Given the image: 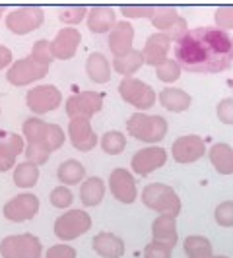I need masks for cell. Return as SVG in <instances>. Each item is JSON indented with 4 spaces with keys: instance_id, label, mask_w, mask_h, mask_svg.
Returning a JSON list of instances; mask_svg holds the SVG:
<instances>
[{
    "instance_id": "28",
    "label": "cell",
    "mask_w": 233,
    "mask_h": 258,
    "mask_svg": "<svg viewBox=\"0 0 233 258\" xmlns=\"http://www.w3.org/2000/svg\"><path fill=\"white\" fill-rule=\"evenodd\" d=\"M105 190H107V186L101 177H88L80 186V200L88 208L97 206L103 200Z\"/></svg>"
},
{
    "instance_id": "43",
    "label": "cell",
    "mask_w": 233,
    "mask_h": 258,
    "mask_svg": "<svg viewBox=\"0 0 233 258\" xmlns=\"http://www.w3.org/2000/svg\"><path fill=\"white\" fill-rule=\"evenodd\" d=\"M45 258H76V248L70 245H52Z\"/></svg>"
},
{
    "instance_id": "17",
    "label": "cell",
    "mask_w": 233,
    "mask_h": 258,
    "mask_svg": "<svg viewBox=\"0 0 233 258\" xmlns=\"http://www.w3.org/2000/svg\"><path fill=\"white\" fill-rule=\"evenodd\" d=\"M68 136H70V142H72V146L76 148L78 152H90L99 144L97 134L91 128L90 118H82V116L70 118Z\"/></svg>"
},
{
    "instance_id": "23",
    "label": "cell",
    "mask_w": 233,
    "mask_h": 258,
    "mask_svg": "<svg viewBox=\"0 0 233 258\" xmlns=\"http://www.w3.org/2000/svg\"><path fill=\"white\" fill-rule=\"evenodd\" d=\"M115 26L116 16L111 6H91L88 12V27L91 33H111Z\"/></svg>"
},
{
    "instance_id": "46",
    "label": "cell",
    "mask_w": 233,
    "mask_h": 258,
    "mask_svg": "<svg viewBox=\"0 0 233 258\" xmlns=\"http://www.w3.org/2000/svg\"><path fill=\"white\" fill-rule=\"evenodd\" d=\"M212 258H227V256H216V254H214V256H212Z\"/></svg>"
},
{
    "instance_id": "21",
    "label": "cell",
    "mask_w": 233,
    "mask_h": 258,
    "mask_svg": "<svg viewBox=\"0 0 233 258\" xmlns=\"http://www.w3.org/2000/svg\"><path fill=\"white\" fill-rule=\"evenodd\" d=\"M93 250L103 258H121L125 254V241L121 237H116L115 233H97L91 241Z\"/></svg>"
},
{
    "instance_id": "25",
    "label": "cell",
    "mask_w": 233,
    "mask_h": 258,
    "mask_svg": "<svg viewBox=\"0 0 233 258\" xmlns=\"http://www.w3.org/2000/svg\"><path fill=\"white\" fill-rule=\"evenodd\" d=\"M159 103H161L163 109H167L171 113H183V111H187L191 107L193 99L185 90L165 88L163 91H159Z\"/></svg>"
},
{
    "instance_id": "20",
    "label": "cell",
    "mask_w": 233,
    "mask_h": 258,
    "mask_svg": "<svg viewBox=\"0 0 233 258\" xmlns=\"http://www.w3.org/2000/svg\"><path fill=\"white\" fill-rule=\"evenodd\" d=\"M132 41H134V27L130 22L123 20L116 22V26L109 33V51L115 56H125L132 51Z\"/></svg>"
},
{
    "instance_id": "19",
    "label": "cell",
    "mask_w": 233,
    "mask_h": 258,
    "mask_svg": "<svg viewBox=\"0 0 233 258\" xmlns=\"http://www.w3.org/2000/svg\"><path fill=\"white\" fill-rule=\"evenodd\" d=\"M171 39L165 35V33H154V35H150V37L146 39V45H144L142 49V56H144V64H152V66H157L163 64L165 60H167V52H169V47H171Z\"/></svg>"
},
{
    "instance_id": "7",
    "label": "cell",
    "mask_w": 233,
    "mask_h": 258,
    "mask_svg": "<svg viewBox=\"0 0 233 258\" xmlns=\"http://www.w3.org/2000/svg\"><path fill=\"white\" fill-rule=\"evenodd\" d=\"M91 227V216L84 210H70L54 221V235L61 241H72L88 233Z\"/></svg>"
},
{
    "instance_id": "37",
    "label": "cell",
    "mask_w": 233,
    "mask_h": 258,
    "mask_svg": "<svg viewBox=\"0 0 233 258\" xmlns=\"http://www.w3.org/2000/svg\"><path fill=\"white\" fill-rule=\"evenodd\" d=\"M214 218L221 227H233V200L220 202L214 210Z\"/></svg>"
},
{
    "instance_id": "22",
    "label": "cell",
    "mask_w": 233,
    "mask_h": 258,
    "mask_svg": "<svg viewBox=\"0 0 233 258\" xmlns=\"http://www.w3.org/2000/svg\"><path fill=\"white\" fill-rule=\"evenodd\" d=\"M24 152V138L20 134H6L0 138V173L14 167L16 157Z\"/></svg>"
},
{
    "instance_id": "2",
    "label": "cell",
    "mask_w": 233,
    "mask_h": 258,
    "mask_svg": "<svg viewBox=\"0 0 233 258\" xmlns=\"http://www.w3.org/2000/svg\"><path fill=\"white\" fill-rule=\"evenodd\" d=\"M24 138L26 146H37L47 152H54L65 144V132L59 124L45 122L39 116H29L24 122Z\"/></svg>"
},
{
    "instance_id": "11",
    "label": "cell",
    "mask_w": 233,
    "mask_h": 258,
    "mask_svg": "<svg viewBox=\"0 0 233 258\" xmlns=\"http://www.w3.org/2000/svg\"><path fill=\"white\" fill-rule=\"evenodd\" d=\"M103 93L97 91H80L66 99V115L68 118H91L103 109Z\"/></svg>"
},
{
    "instance_id": "3",
    "label": "cell",
    "mask_w": 233,
    "mask_h": 258,
    "mask_svg": "<svg viewBox=\"0 0 233 258\" xmlns=\"http://www.w3.org/2000/svg\"><path fill=\"white\" fill-rule=\"evenodd\" d=\"M167 120L159 115H146V113H134L127 120V130L132 138L146 144L161 142L167 134Z\"/></svg>"
},
{
    "instance_id": "12",
    "label": "cell",
    "mask_w": 233,
    "mask_h": 258,
    "mask_svg": "<svg viewBox=\"0 0 233 258\" xmlns=\"http://www.w3.org/2000/svg\"><path fill=\"white\" fill-rule=\"evenodd\" d=\"M61 101H63V93H61L59 88H54L51 84L37 86V88L29 90L26 97V103L29 107V111H33L37 116L54 111L61 105Z\"/></svg>"
},
{
    "instance_id": "32",
    "label": "cell",
    "mask_w": 233,
    "mask_h": 258,
    "mask_svg": "<svg viewBox=\"0 0 233 258\" xmlns=\"http://www.w3.org/2000/svg\"><path fill=\"white\" fill-rule=\"evenodd\" d=\"M185 252L189 258H212L214 252H212V243L208 241L206 237L202 235H189L185 239Z\"/></svg>"
},
{
    "instance_id": "30",
    "label": "cell",
    "mask_w": 233,
    "mask_h": 258,
    "mask_svg": "<svg viewBox=\"0 0 233 258\" xmlns=\"http://www.w3.org/2000/svg\"><path fill=\"white\" fill-rule=\"evenodd\" d=\"M144 64V56H142V51H132L129 54H125V56H115L113 58V68H115V72H119L121 76L125 78H130L136 70H140V66Z\"/></svg>"
},
{
    "instance_id": "40",
    "label": "cell",
    "mask_w": 233,
    "mask_h": 258,
    "mask_svg": "<svg viewBox=\"0 0 233 258\" xmlns=\"http://www.w3.org/2000/svg\"><path fill=\"white\" fill-rule=\"evenodd\" d=\"M155 8L157 6H138V4H132V6H121V12L127 18H150L155 14Z\"/></svg>"
},
{
    "instance_id": "24",
    "label": "cell",
    "mask_w": 233,
    "mask_h": 258,
    "mask_svg": "<svg viewBox=\"0 0 233 258\" xmlns=\"http://www.w3.org/2000/svg\"><path fill=\"white\" fill-rule=\"evenodd\" d=\"M152 235L154 241L165 243L169 246L177 245V216L173 214H159L152 223Z\"/></svg>"
},
{
    "instance_id": "26",
    "label": "cell",
    "mask_w": 233,
    "mask_h": 258,
    "mask_svg": "<svg viewBox=\"0 0 233 258\" xmlns=\"http://www.w3.org/2000/svg\"><path fill=\"white\" fill-rule=\"evenodd\" d=\"M210 161L220 175H233V148L229 144L218 142L210 148Z\"/></svg>"
},
{
    "instance_id": "4",
    "label": "cell",
    "mask_w": 233,
    "mask_h": 258,
    "mask_svg": "<svg viewBox=\"0 0 233 258\" xmlns=\"http://www.w3.org/2000/svg\"><path fill=\"white\" fill-rule=\"evenodd\" d=\"M142 202L148 210H154L157 214H173L177 216L181 212V200L177 192L163 182H150L144 186Z\"/></svg>"
},
{
    "instance_id": "31",
    "label": "cell",
    "mask_w": 233,
    "mask_h": 258,
    "mask_svg": "<svg viewBox=\"0 0 233 258\" xmlns=\"http://www.w3.org/2000/svg\"><path fill=\"white\" fill-rule=\"evenodd\" d=\"M39 181V165L31 163V161H24L18 163L14 169V182L20 188H31L35 186Z\"/></svg>"
},
{
    "instance_id": "14",
    "label": "cell",
    "mask_w": 233,
    "mask_h": 258,
    "mask_svg": "<svg viewBox=\"0 0 233 258\" xmlns=\"http://www.w3.org/2000/svg\"><path fill=\"white\" fill-rule=\"evenodd\" d=\"M167 161V152L165 148L159 146H148L138 150L136 154L132 155V171L140 177H146L150 173H154L155 169L163 167Z\"/></svg>"
},
{
    "instance_id": "42",
    "label": "cell",
    "mask_w": 233,
    "mask_h": 258,
    "mask_svg": "<svg viewBox=\"0 0 233 258\" xmlns=\"http://www.w3.org/2000/svg\"><path fill=\"white\" fill-rule=\"evenodd\" d=\"M218 118H220L223 124H229L233 126V97H227V99H221L218 103Z\"/></svg>"
},
{
    "instance_id": "33",
    "label": "cell",
    "mask_w": 233,
    "mask_h": 258,
    "mask_svg": "<svg viewBox=\"0 0 233 258\" xmlns=\"http://www.w3.org/2000/svg\"><path fill=\"white\" fill-rule=\"evenodd\" d=\"M127 148V138L119 130H109L101 136V150L109 155H119Z\"/></svg>"
},
{
    "instance_id": "15",
    "label": "cell",
    "mask_w": 233,
    "mask_h": 258,
    "mask_svg": "<svg viewBox=\"0 0 233 258\" xmlns=\"http://www.w3.org/2000/svg\"><path fill=\"white\" fill-rule=\"evenodd\" d=\"M171 155L177 163H194L202 155H206V144L196 134H187L173 142Z\"/></svg>"
},
{
    "instance_id": "29",
    "label": "cell",
    "mask_w": 233,
    "mask_h": 258,
    "mask_svg": "<svg viewBox=\"0 0 233 258\" xmlns=\"http://www.w3.org/2000/svg\"><path fill=\"white\" fill-rule=\"evenodd\" d=\"M56 177H59V181L63 182V184L72 186V184H78V182L84 181L86 169H84V165L78 159H66L56 169Z\"/></svg>"
},
{
    "instance_id": "36",
    "label": "cell",
    "mask_w": 233,
    "mask_h": 258,
    "mask_svg": "<svg viewBox=\"0 0 233 258\" xmlns=\"http://www.w3.org/2000/svg\"><path fill=\"white\" fill-rule=\"evenodd\" d=\"M31 56L41 62V64L49 66L52 62V49H51V41H47V39H39L33 43V49H31Z\"/></svg>"
},
{
    "instance_id": "13",
    "label": "cell",
    "mask_w": 233,
    "mask_h": 258,
    "mask_svg": "<svg viewBox=\"0 0 233 258\" xmlns=\"http://www.w3.org/2000/svg\"><path fill=\"white\" fill-rule=\"evenodd\" d=\"M39 212V198L31 192H24L14 196L12 200H8L4 208H2V214L8 221L14 223H22L31 218H35V214Z\"/></svg>"
},
{
    "instance_id": "35",
    "label": "cell",
    "mask_w": 233,
    "mask_h": 258,
    "mask_svg": "<svg viewBox=\"0 0 233 258\" xmlns=\"http://www.w3.org/2000/svg\"><path fill=\"white\" fill-rule=\"evenodd\" d=\"M181 70L183 68L179 66V62H177L175 58H167L163 64H159L155 68V76H157V80H161V82H165V84H171V82L179 80Z\"/></svg>"
},
{
    "instance_id": "34",
    "label": "cell",
    "mask_w": 233,
    "mask_h": 258,
    "mask_svg": "<svg viewBox=\"0 0 233 258\" xmlns=\"http://www.w3.org/2000/svg\"><path fill=\"white\" fill-rule=\"evenodd\" d=\"M88 12H90V8H86V6H66L59 14V20L66 27H74L76 24L84 22V18L88 16Z\"/></svg>"
},
{
    "instance_id": "6",
    "label": "cell",
    "mask_w": 233,
    "mask_h": 258,
    "mask_svg": "<svg viewBox=\"0 0 233 258\" xmlns=\"http://www.w3.org/2000/svg\"><path fill=\"white\" fill-rule=\"evenodd\" d=\"M45 12L39 6H22L6 16V29L14 35H27L43 26Z\"/></svg>"
},
{
    "instance_id": "27",
    "label": "cell",
    "mask_w": 233,
    "mask_h": 258,
    "mask_svg": "<svg viewBox=\"0 0 233 258\" xmlns=\"http://www.w3.org/2000/svg\"><path fill=\"white\" fill-rule=\"evenodd\" d=\"M86 74L95 84H107L111 80V64L103 52H91L86 60Z\"/></svg>"
},
{
    "instance_id": "16",
    "label": "cell",
    "mask_w": 233,
    "mask_h": 258,
    "mask_svg": "<svg viewBox=\"0 0 233 258\" xmlns=\"http://www.w3.org/2000/svg\"><path fill=\"white\" fill-rule=\"evenodd\" d=\"M109 190H111L116 202H123V204H132L136 200V196H138L132 173L123 167H116L111 171V175H109Z\"/></svg>"
},
{
    "instance_id": "39",
    "label": "cell",
    "mask_w": 233,
    "mask_h": 258,
    "mask_svg": "<svg viewBox=\"0 0 233 258\" xmlns=\"http://www.w3.org/2000/svg\"><path fill=\"white\" fill-rule=\"evenodd\" d=\"M171 252H173V246L159 241H152L144 248V258H171Z\"/></svg>"
},
{
    "instance_id": "18",
    "label": "cell",
    "mask_w": 233,
    "mask_h": 258,
    "mask_svg": "<svg viewBox=\"0 0 233 258\" xmlns=\"http://www.w3.org/2000/svg\"><path fill=\"white\" fill-rule=\"evenodd\" d=\"M80 43H82V33L76 27H63L51 41L52 56L59 60H68L76 54Z\"/></svg>"
},
{
    "instance_id": "45",
    "label": "cell",
    "mask_w": 233,
    "mask_h": 258,
    "mask_svg": "<svg viewBox=\"0 0 233 258\" xmlns=\"http://www.w3.org/2000/svg\"><path fill=\"white\" fill-rule=\"evenodd\" d=\"M4 16V6H0V18Z\"/></svg>"
},
{
    "instance_id": "10",
    "label": "cell",
    "mask_w": 233,
    "mask_h": 258,
    "mask_svg": "<svg viewBox=\"0 0 233 258\" xmlns=\"http://www.w3.org/2000/svg\"><path fill=\"white\" fill-rule=\"evenodd\" d=\"M152 26L159 33H165L173 43L179 41L189 31L187 20L183 16H179V12L173 6H159V8H155V14L152 16Z\"/></svg>"
},
{
    "instance_id": "41",
    "label": "cell",
    "mask_w": 233,
    "mask_h": 258,
    "mask_svg": "<svg viewBox=\"0 0 233 258\" xmlns=\"http://www.w3.org/2000/svg\"><path fill=\"white\" fill-rule=\"evenodd\" d=\"M216 24L220 29L227 31V29H233V6H223V8H218L216 10V16H214Z\"/></svg>"
},
{
    "instance_id": "5",
    "label": "cell",
    "mask_w": 233,
    "mask_h": 258,
    "mask_svg": "<svg viewBox=\"0 0 233 258\" xmlns=\"http://www.w3.org/2000/svg\"><path fill=\"white\" fill-rule=\"evenodd\" d=\"M41 252H43L41 241L31 233L8 235L0 243L2 258H41Z\"/></svg>"
},
{
    "instance_id": "1",
    "label": "cell",
    "mask_w": 233,
    "mask_h": 258,
    "mask_svg": "<svg viewBox=\"0 0 233 258\" xmlns=\"http://www.w3.org/2000/svg\"><path fill=\"white\" fill-rule=\"evenodd\" d=\"M175 60L187 72L218 74L233 64V39L220 27H194L175 41Z\"/></svg>"
},
{
    "instance_id": "44",
    "label": "cell",
    "mask_w": 233,
    "mask_h": 258,
    "mask_svg": "<svg viewBox=\"0 0 233 258\" xmlns=\"http://www.w3.org/2000/svg\"><path fill=\"white\" fill-rule=\"evenodd\" d=\"M8 64L12 66V51L8 49V47H4V45H0V70H4V68H8Z\"/></svg>"
},
{
    "instance_id": "9",
    "label": "cell",
    "mask_w": 233,
    "mask_h": 258,
    "mask_svg": "<svg viewBox=\"0 0 233 258\" xmlns=\"http://www.w3.org/2000/svg\"><path fill=\"white\" fill-rule=\"evenodd\" d=\"M49 74V66L37 62L31 54L26 56V58H20L16 60L10 68H8V74H6V80L12 84V86H27V84H33L41 78H45Z\"/></svg>"
},
{
    "instance_id": "38",
    "label": "cell",
    "mask_w": 233,
    "mask_h": 258,
    "mask_svg": "<svg viewBox=\"0 0 233 258\" xmlns=\"http://www.w3.org/2000/svg\"><path fill=\"white\" fill-rule=\"evenodd\" d=\"M49 198L54 208H70V204L74 202V194L68 186H54Z\"/></svg>"
},
{
    "instance_id": "8",
    "label": "cell",
    "mask_w": 233,
    "mask_h": 258,
    "mask_svg": "<svg viewBox=\"0 0 233 258\" xmlns=\"http://www.w3.org/2000/svg\"><path fill=\"white\" fill-rule=\"evenodd\" d=\"M119 93L123 101L132 105L134 109H150L155 103L154 88L138 78H123L119 84Z\"/></svg>"
}]
</instances>
